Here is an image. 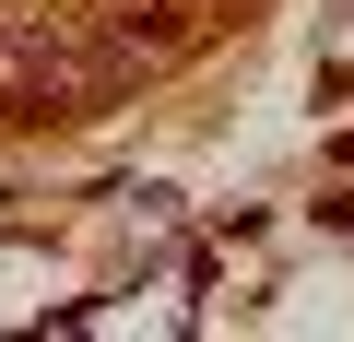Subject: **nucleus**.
Segmentation results:
<instances>
[{
	"mask_svg": "<svg viewBox=\"0 0 354 342\" xmlns=\"http://www.w3.org/2000/svg\"><path fill=\"white\" fill-rule=\"evenodd\" d=\"M130 36L106 48V36H83V24H59V12H0V106L12 118H83L95 95H118L130 83Z\"/></svg>",
	"mask_w": 354,
	"mask_h": 342,
	"instance_id": "nucleus-1",
	"label": "nucleus"
},
{
	"mask_svg": "<svg viewBox=\"0 0 354 342\" xmlns=\"http://www.w3.org/2000/svg\"><path fill=\"white\" fill-rule=\"evenodd\" d=\"M236 24V0H118V36L142 48V59H189V48H213Z\"/></svg>",
	"mask_w": 354,
	"mask_h": 342,
	"instance_id": "nucleus-2",
	"label": "nucleus"
}]
</instances>
